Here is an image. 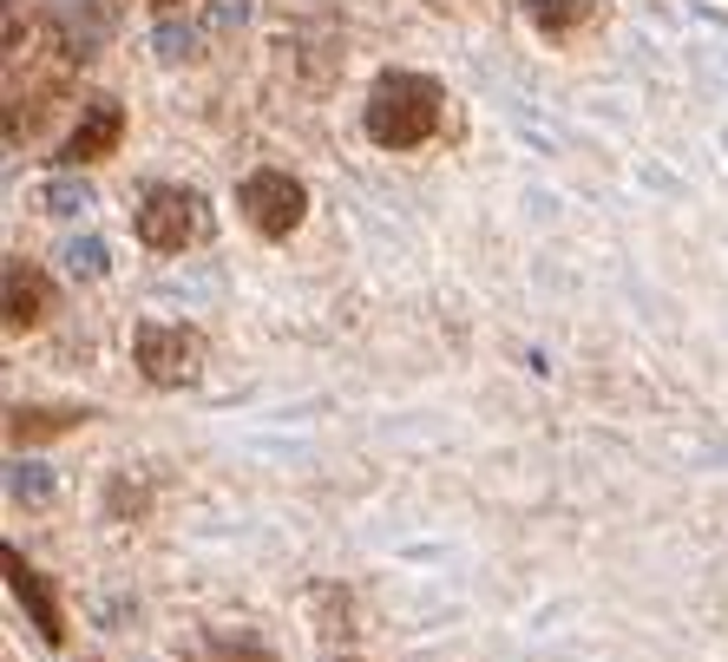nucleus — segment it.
<instances>
[{"mask_svg": "<svg viewBox=\"0 0 728 662\" xmlns=\"http://www.w3.org/2000/svg\"><path fill=\"white\" fill-rule=\"evenodd\" d=\"M446 119V92L427 73H381L362 105V125L381 151H414L427 145Z\"/></svg>", "mask_w": 728, "mask_h": 662, "instance_id": "nucleus-1", "label": "nucleus"}, {"mask_svg": "<svg viewBox=\"0 0 728 662\" xmlns=\"http://www.w3.org/2000/svg\"><path fill=\"white\" fill-rule=\"evenodd\" d=\"M132 361H139L151 387H191L211 361V342L191 322H139L132 328Z\"/></svg>", "mask_w": 728, "mask_h": 662, "instance_id": "nucleus-2", "label": "nucleus"}, {"mask_svg": "<svg viewBox=\"0 0 728 662\" xmlns=\"http://www.w3.org/2000/svg\"><path fill=\"white\" fill-rule=\"evenodd\" d=\"M139 243L158 249V256H178V249H191V243H204L211 236V204H204V191H191V184H158L145 191V204H139Z\"/></svg>", "mask_w": 728, "mask_h": 662, "instance_id": "nucleus-3", "label": "nucleus"}, {"mask_svg": "<svg viewBox=\"0 0 728 662\" xmlns=\"http://www.w3.org/2000/svg\"><path fill=\"white\" fill-rule=\"evenodd\" d=\"M236 211L250 217V230L263 243H290L302 230V217H309V184L290 177V171H276V164H263V171H250L236 184Z\"/></svg>", "mask_w": 728, "mask_h": 662, "instance_id": "nucleus-4", "label": "nucleus"}, {"mask_svg": "<svg viewBox=\"0 0 728 662\" xmlns=\"http://www.w3.org/2000/svg\"><path fill=\"white\" fill-rule=\"evenodd\" d=\"M119 145H125V105H119L112 92H99V99H85V105H79V125L67 132V145H60V164L79 171V164L112 157Z\"/></svg>", "mask_w": 728, "mask_h": 662, "instance_id": "nucleus-5", "label": "nucleus"}, {"mask_svg": "<svg viewBox=\"0 0 728 662\" xmlns=\"http://www.w3.org/2000/svg\"><path fill=\"white\" fill-rule=\"evenodd\" d=\"M7 590H13V603L33 617V630L60 650V643H67V617H60V603H53V584H47V571H33L13 544H7Z\"/></svg>", "mask_w": 728, "mask_h": 662, "instance_id": "nucleus-6", "label": "nucleus"}, {"mask_svg": "<svg viewBox=\"0 0 728 662\" xmlns=\"http://www.w3.org/2000/svg\"><path fill=\"white\" fill-rule=\"evenodd\" d=\"M0 295H7V328H13V335H20V328H40V322L53 315V283H47L33 263H20V256H7Z\"/></svg>", "mask_w": 728, "mask_h": 662, "instance_id": "nucleus-7", "label": "nucleus"}, {"mask_svg": "<svg viewBox=\"0 0 728 662\" xmlns=\"http://www.w3.org/2000/svg\"><path fill=\"white\" fill-rule=\"evenodd\" d=\"M85 420H92L85 407H7V440L40 446V440H60V434L85 427Z\"/></svg>", "mask_w": 728, "mask_h": 662, "instance_id": "nucleus-8", "label": "nucleus"}, {"mask_svg": "<svg viewBox=\"0 0 728 662\" xmlns=\"http://www.w3.org/2000/svg\"><path fill=\"white\" fill-rule=\"evenodd\" d=\"M191 662H276V650H270L256 630H211V636L191 650Z\"/></svg>", "mask_w": 728, "mask_h": 662, "instance_id": "nucleus-9", "label": "nucleus"}, {"mask_svg": "<svg viewBox=\"0 0 728 662\" xmlns=\"http://www.w3.org/2000/svg\"><path fill=\"white\" fill-rule=\"evenodd\" d=\"M47 217H79V211H92V191L79 184V171H67V177H53V184H40V197H33Z\"/></svg>", "mask_w": 728, "mask_h": 662, "instance_id": "nucleus-10", "label": "nucleus"}, {"mask_svg": "<svg viewBox=\"0 0 728 662\" xmlns=\"http://www.w3.org/2000/svg\"><path fill=\"white\" fill-rule=\"evenodd\" d=\"M525 20L538 33H572L578 20H590V0H525Z\"/></svg>", "mask_w": 728, "mask_h": 662, "instance_id": "nucleus-11", "label": "nucleus"}, {"mask_svg": "<svg viewBox=\"0 0 728 662\" xmlns=\"http://www.w3.org/2000/svg\"><path fill=\"white\" fill-rule=\"evenodd\" d=\"M7 492H13V506H47V499H53V479H47V466H33V459H13V479H7Z\"/></svg>", "mask_w": 728, "mask_h": 662, "instance_id": "nucleus-12", "label": "nucleus"}, {"mask_svg": "<svg viewBox=\"0 0 728 662\" xmlns=\"http://www.w3.org/2000/svg\"><path fill=\"white\" fill-rule=\"evenodd\" d=\"M67 269H73L79 283H99V276L112 269V249H105L99 236H79V243H67Z\"/></svg>", "mask_w": 728, "mask_h": 662, "instance_id": "nucleus-13", "label": "nucleus"}, {"mask_svg": "<svg viewBox=\"0 0 728 662\" xmlns=\"http://www.w3.org/2000/svg\"><path fill=\"white\" fill-rule=\"evenodd\" d=\"M335 662H362V656H335Z\"/></svg>", "mask_w": 728, "mask_h": 662, "instance_id": "nucleus-14", "label": "nucleus"}, {"mask_svg": "<svg viewBox=\"0 0 728 662\" xmlns=\"http://www.w3.org/2000/svg\"><path fill=\"white\" fill-rule=\"evenodd\" d=\"M158 7H178V0H158Z\"/></svg>", "mask_w": 728, "mask_h": 662, "instance_id": "nucleus-15", "label": "nucleus"}]
</instances>
